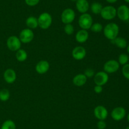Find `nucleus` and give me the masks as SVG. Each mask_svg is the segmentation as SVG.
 Masks as SVG:
<instances>
[{"label":"nucleus","instance_id":"1","mask_svg":"<svg viewBox=\"0 0 129 129\" xmlns=\"http://www.w3.org/2000/svg\"><path fill=\"white\" fill-rule=\"evenodd\" d=\"M119 27L115 23H109L105 27L103 33L106 37L109 40H112L118 37L119 34Z\"/></svg>","mask_w":129,"mask_h":129},{"label":"nucleus","instance_id":"2","mask_svg":"<svg viewBox=\"0 0 129 129\" xmlns=\"http://www.w3.org/2000/svg\"><path fill=\"white\" fill-rule=\"evenodd\" d=\"M37 19L39 27L44 30L49 29L52 22L51 15L47 12H44L40 14Z\"/></svg>","mask_w":129,"mask_h":129},{"label":"nucleus","instance_id":"3","mask_svg":"<svg viewBox=\"0 0 129 129\" xmlns=\"http://www.w3.org/2000/svg\"><path fill=\"white\" fill-rule=\"evenodd\" d=\"M100 15L106 20H112L117 16V9L113 6L108 5L103 7Z\"/></svg>","mask_w":129,"mask_h":129},{"label":"nucleus","instance_id":"4","mask_svg":"<svg viewBox=\"0 0 129 129\" xmlns=\"http://www.w3.org/2000/svg\"><path fill=\"white\" fill-rule=\"evenodd\" d=\"M78 24L79 27L84 30H88L93 24V18L89 13H83L79 18Z\"/></svg>","mask_w":129,"mask_h":129},{"label":"nucleus","instance_id":"5","mask_svg":"<svg viewBox=\"0 0 129 129\" xmlns=\"http://www.w3.org/2000/svg\"><path fill=\"white\" fill-rule=\"evenodd\" d=\"M21 42L20 39L15 35H12L8 37L6 41L8 48L11 51H17L21 48Z\"/></svg>","mask_w":129,"mask_h":129},{"label":"nucleus","instance_id":"6","mask_svg":"<svg viewBox=\"0 0 129 129\" xmlns=\"http://www.w3.org/2000/svg\"><path fill=\"white\" fill-rule=\"evenodd\" d=\"M75 17V12L71 8L65 9L61 14V20L64 24H71L74 20Z\"/></svg>","mask_w":129,"mask_h":129},{"label":"nucleus","instance_id":"7","mask_svg":"<svg viewBox=\"0 0 129 129\" xmlns=\"http://www.w3.org/2000/svg\"><path fill=\"white\" fill-rule=\"evenodd\" d=\"M119 63L115 59H110L105 63L103 66L104 72L107 73H113L117 72L120 68Z\"/></svg>","mask_w":129,"mask_h":129},{"label":"nucleus","instance_id":"8","mask_svg":"<svg viewBox=\"0 0 129 129\" xmlns=\"http://www.w3.org/2000/svg\"><path fill=\"white\" fill-rule=\"evenodd\" d=\"M34 38V32L30 29H23L20 32V35H19V39H20V41L23 43H25V44L29 43L32 41Z\"/></svg>","mask_w":129,"mask_h":129},{"label":"nucleus","instance_id":"9","mask_svg":"<svg viewBox=\"0 0 129 129\" xmlns=\"http://www.w3.org/2000/svg\"><path fill=\"white\" fill-rule=\"evenodd\" d=\"M126 110L122 106L116 107L113 109L111 112V116L112 119L115 121H121L123 120L126 116Z\"/></svg>","mask_w":129,"mask_h":129},{"label":"nucleus","instance_id":"10","mask_svg":"<svg viewBox=\"0 0 129 129\" xmlns=\"http://www.w3.org/2000/svg\"><path fill=\"white\" fill-rule=\"evenodd\" d=\"M108 79H109V76L108 73L104 71L98 72L94 75V82L97 85H104L108 82Z\"/></svg>","mask_w":129,"mask_h":129},{"label":"nucleus","instance_id":"11","mask_svg":"<svg viewBox=\"0 0 129 129\" xmlns=\"http://www.w3.org/2000/svg\"><path fill=\"white\" fill-rule=\"evenodd\" d=\"M117 16L123 22L129 20V7L125 5H120L117 9Z\"/></svg>","mask_w":129,"mask_h":129},{"label":"nucleus","instance_id":"12","mask_svg":"<svg viewBox=\"0 0 129 129\" xmlns=\"http://www.w3.org/2000/svg\"><path fill=\"white\" fill-rule=\"evenodd\" d=\"M94 116L99 120H105L108 117V112L105 106L100 105L94 108Z\"/></svg>","mask_w":129,"mask_h":129},{"label":"nucleus","instance_id":"13","mask_svg":"<svg viewBox=\"0 0 129 129\" xmlns=\"http://www.w3.org/2000/svg\"><path fill=\"white\" fill-rule=\"evenodd\" d=\"M86 54L85 48L83 46H77L74 48L72 51V56L76 60H82Z\"/></svg>","mask_w":129,"mask_h":129},{"label":"nucleus","instance_id":"14","mask_svg":"<svg viewBox=\"0 0 129 129\" xmlns=\"http://www.w3.org/2000/svg\"><path fill=\"white\" fill-rule=\"evenodd\" d=\"M50 68L49 63L46 60H41L36 64L35 70L39 74H44L48 72Z\"/></svg>","mask_w":129,"mask_h":129},{"label":"nucleus","instance_id":"15","mask_svg":"<svg viewBox=\"0 0 129 129\" xmlns=\"http://www.w3.org/2000/svg\"><path fill=\"white\" fill-rule=\"evenodd\" d=\"M3 77L6 82H7L8 83H12L16 79V72L11 68H8L5 71Z\"/></svg>","mask_w":129,"mask_h":129},{"label":"nucleus","instance_id":"16","mask_svg":"<svg viewBox=\"0 0 129 129\" xmlns=\"http://www.w3.org/2000/svg\"><path fill=\"white\" fill-rule=\"evenodd\" d=\"M76 6L78 11L81 13H85L89 8V4L88 0H78L76 2Z\"/></svg>","mask_w":129,"mask_h":129},{"label":"nucleus","instance_id":"17","mask_svg":"<svg viewBox=\"0 0 129 129\" xmlns=\"http://www.w3.org/2000/svg\"><path fill=\"white\" fill-rule=\"evenodd\" d=\"M89 37V34L86 30L81 29L79 30L76 34V40L79 43H84Z\"/></svg>","mask_w":129,"mask_h":129},{"label":"nucleus","instance_id":"18","mask_svg":"<svg viewBox=\"0 0 129 129\" xmlns=\"http://www.w3.org/2000/svg\"><path fill=\"white\" fill-rule=\"evenodd\" d=\"M87 81V77H86L85 75L83 73H79V74L76 75L75 77L73 78V82L76 86L78 87H81L83 86L86 83Z\"/></svg>","mask_w":129,"mask_h":129},{"label":"nucleus","instance_id":"19","mask_svg":"<svg viewBox=\"0 0 129 129\" xmlns=\"http://www.w3.org/2000/svg\"><path fill=\"white\" fill-rule=\"evenodd\" d=\"M112 42L120 49H125L127 48V45H128L127 40L122 37H117L115 39L112 40Z\"/></svg>","mask_w":129,"mask_h":129},{"label":"nucleus","instance_id":"20","mask_svg":"<svg viewBox=\"0 0 129 129\" xmlns=\"http://www.w3.org/2000/svg\"><path fill=\"white\" fill-rule=\"evenodd\" d=\"M26 24L28 29H35L39 26L38 24V19L35 16H29L26 20Z\"/></svg>","mask_w":129,"mask_h":129},{"label":"nucleus","instance_id":"21","mask_svg":"<svg viewBox=\"0 0 129 129\" xmlns=\"http://www.w3.org/2000/svg\"><path fill=\"white\" fill-rule=\"evenodd\" d=\"M102 8H103V6H102V4L98 2L93 3L90 6L91 11L93 13L95 14V15L100 14Z\"/></svg>","mask_w":129,"mask_h":129},{"label":"nucleus","instance_id":"22","mask_svg":"<svg viewBox=\"0 0 129 129\" xmlns=\"http://www.w3.org/2000/svg\"><path fill=\"white\" fill-rule=\"evenodd\" d=\"M27 53L24 49H20L16 51V58L18 61L23 62L27 59Z\"/></svg>","mask_w":129,"mask_h":129},{"label":"nucleus","instance_id":"23","mask_svg":"<svg viewBox=\"0 0 129 129\" xmlns=\"http://www.w3.org/2000/svg\"><path fill=\"white\" fill-rule=\"evenodd\" d=\"M1 129H16V125L11 120H7L3 123Z\"/></svg>","mask_w":129,"mask_h":129},{"label":"nucleus","instance_id":"24","mask_svg":"<svg viewBox=\"0 0 129 129\" xmlns=\"http://www.w3.org/2000/svg\"><path fill=\"white\" fill-rule=\"evenodd\" d=\"M10 92L6 89H3L0 91V100L1 101H7L10 99Z\"/></svg>","mask_w":129,"mask_h":129},{"label":"nucleus","instance_id":"25","mask_svg":"<svg viewBox=\"0 0 129 129\" xmlns=\"http://www.w3.org/2000/svg\"><path fill=\"white\" fill-rule=\"evenodd\" d=\"M129 61V56L126 53H122L118 56V62L121 65H124V64L128 63Z\"/></svg>","mask_w":129,"mask_h":129},{"label":"nucleus","instance_id":"26","mask_svg":"<svg viewBox=\"0 0 129 129\" xmlns=\"http://www.w3.org/2000/svg\"><path fill=\"white\" fill-rule=\"evenodd\" d=\"M90 29L91 30V31L94 32H101L103 29V25L100 23H94V24H92Z\"/></svg>","mask_w":129,"mask_h":129},{"label":"nucleus","instance_id":"27","mask_svg":"<svg viewBox=\"0 0 129 129\" xmlns=\"http://www.w3.org/2000/svg\"><path fill=\"white\" fill-rule=\"evenodd\" d=\"M74 26L71 24H66L65 27H64V32H66V34L68 35H72L74 33Z\"/></svg>","mask_w":129,"mask_h":129},{"label":"nucleus","instance_id":"28","mask_svg":"<svg viewBox=\"0 0 129 129\" xmlns=\"http://www.w3.org/2000/svg\"><path fill=\"white\" fill-rule=\"evenodd\" d=\"M122 73L123 77L127 80H129V63H127V64L123 65L122 69Z\"/></svg>","mask_w":129,"mask_h":129},{"label":"nucleus","instance_id":"29","mask_svg":"<svg viewBox=\"0 0 129 129\" xmlns=\"http://www.w3.org/2000/svg\"><path fill=\"white\" fill-rule=\"evenodd\" d=\"M25 2L28 6H35L40 2V0H25Z\"/></svg>","mask_w":129,"mask_h":129},{"label":"nucleus","instance_id":"30","mask_svg":"<svg viewBox=\"0 0 129 129\" xmlns=\"http://www.w3.org/2000/svg\"><path fill=\"white\" fill-rule=\"evenodd\" d=\"M84 74L85 75L86 77L91 78V77H93L94 75V71L93 69H91V68H88V69H86L84 71Z\"/></svg>","mask_w":129,"mask_h":129},{"label":"nucleus","instance_id":"31","mask_svg":"<svg viewBox=\"0 0 129 129\" xmlns=\"http://www.w3.org/2000/svg\"><path fill=\"white\" fill-rule=\"evenodd\" d=\"M97 127L98 129H105L107 127V123L104 120H99L97 123Z\"/></svg>","mask_w":129,"mask_h":129},{"label":"nucleus","instance_id":"32","mask_svg":"<svg viewBox=\"0 0 129 129\" xmlns=\"http://www.w3.org/2000/svg\"><path fill=\"white\" fill-rule=\"evenodd\" d=\"M94 91L96 93L100 94L103 91V87L101 85H96V86L94 88Z\"/></svg>","mask_w":129,"mask_h":129},{"label":"nucleus","instance_id":"33","mask_svg":"<svg viewBox=\"0 0 129 129\" xmlns=\"http://www.w3.org/2000/svg\"><path fill=\"white\" fill-rule=\"evenodd\" d=\"M106 1H107L108 3H109L112 4V3H116L118 0H106Z\"/></svg>","mask_w":129,"mask_h":129},{"label":"nucleus","instance_id":"34","mask_svg":"<svg viewBox=\"0 0 129 129\" xmlns=\"http://www.w3.org/2000/svg\"><path fill=\"white\" fill-rule=\"evenodd\" d=\"M127 53L129 54V44L127 45Z\"/></svg>","mask_w":129,"mask_h":129},{"label":"nucleus","instance_id":"35","mask_svg":"<svg viewBox=\"0 0 129 129\" xmlns=\"http://www.w3.org/2000/svg\"><path fill=\"white\" fill-rule=\"evenodd\" d=\"M127 120H128V121L129 122V113H128V115H127Z\"/></svg>","mask_w":129,"mask_h":129},{"label":"nucleus","instance_id":"36","mask_svg":"<svg viewBox=\"0 0 129 129\" xmlns=\"http://www.w3.org/2000/svg\"><path fill=\"white\" fill-rule=\"evenodd\" d=\"M125 1L126 3H129V0H124Z\"/></svg>","mask_w":129,"mask_h":129},{"label":"nucleus","instance_id":"37","mask_svg":"<svg viewBox=\"0 0 129 129\" xmlns=\"http://www.w3.org/2000/svg\"><path fill=\"white\" fill-rule=\"evenodd\" d=\"M71 1H73V2H76V1H78V0H71Z\"/></svg>","mask_w":129,"mask_h":129},{"label":"nucleus","instance_id":"38","mask_svg":"<svg viewBox=\"0 0 129 129\" xmlns=\"http://www.w3.org/2000/svg\"><path fill=\"white\" fill-rule=\"evenodd\" d=\"M125 129H129V125H128V126H127V127L125 128Z\"/></svg>","mask_w":129,"mask_h":129}]
</instances>
